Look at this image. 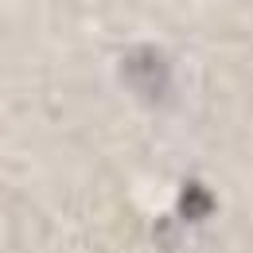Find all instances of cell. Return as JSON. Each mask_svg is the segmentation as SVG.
I'll list each match as a JSON object with an SVG mask.
<instances>
[{
	"label": "cell",
	"instance_id": "1",
	"mask_svg": "<svg viewBox=\"0 0 253 253\" xmlns=\"http://www.w3.org/2000/svg\"><path fill=\"white\" fill-rule=\"evenodd\" d=\"M121 74L132 86V94L148 105H164L171 97V63L156 47H132L121 63Z\"/></svg>",
	"mask_w": 253,
	"mask_h": 253
},
{
	"label": "cell",
	"instance_id": "2",
	"mask_svg": "<svg viewBox=\"0 0 253 253\" xmlns=\"http://www.w3.org/2000/svg\"><path fill=\"white\" fill-rule=\"evenodd\" d=\"M211 203H214V199L199 187V183H187L183 195H179V214H183V218H207V214H211Z\"/></svg>",
	"mask_w": 253,
	"mask_h": 253
}]
</instances>
